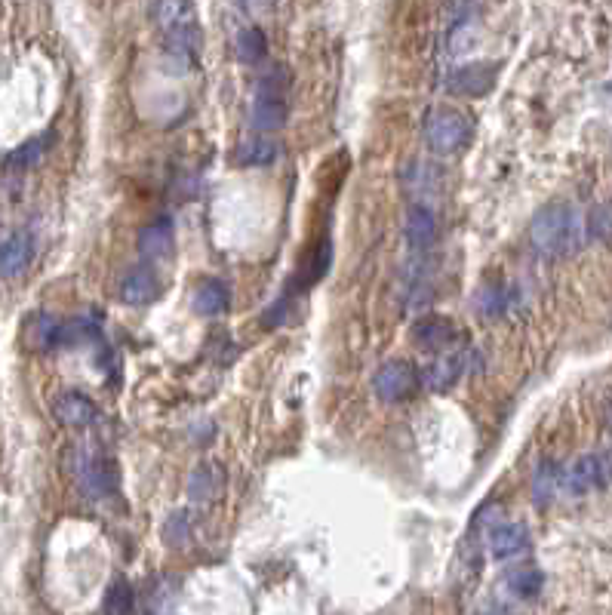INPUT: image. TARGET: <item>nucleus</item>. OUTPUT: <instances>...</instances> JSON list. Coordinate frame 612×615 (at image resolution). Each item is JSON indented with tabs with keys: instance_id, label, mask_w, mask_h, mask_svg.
Listing matches in <instances>:
<instances>
[{
	"instance_id": "1",
	"label": "nucleus",
	"mask_w": 612,
	"mask_h": 615,
	"mask_svg": "<svg viewBox=\"0 0 612 615\" xmlns=\"http://www.w3.org/2000/svg\"><path fill=\"white\" fill-rule=\"evenodd\" d=\"M529 243L533 250L557 259V256H569L582 243V216L576 207L569 203H548L542 207L529 225Z\"/></svg>"
},
{
	"instance_id": "2",
	"label": "nucleus",
	"mask_w": 612,
	"mask_h": 615,
	"mask_svg": "<svg viewBox=\"0 0 612 615\" xmlns=\"http://www.w3.org/2000/svg\"><path fill=\"white\" fill-rule=\"evenodd\" d=\"M287 84H290V74L283 68H271L259 80V93L250 105V123L256 133H274L287 123V114H290Z\"/></svg>"
},
{
	"instance_id": "3",
	"label": "nucleus",
	"mask_w": 612,
	"mask_h": 615,
	"mask_svg": "<svg viewBox=\"0 0 612 615\" xmlns=\"http://www.w3.org/2000/svg\"><path fill=\"white\" fill-rule=\"evenodd\" d=\"M471 117L459 108H434L425 117V142L434 154H456L471 142Z\"/></svg>"
},
{
	"instance_id": "4",
	"label": "nucleus",
	"mask_w": 612,
	"mask_h": 615,
	"mask_svg": "<svg viewBox=\"0 0 612 615\" xmlns=\"http://www.w3.org/2000/svg\"><path fill=\"white\" fill-rule=\"evenodd\" d=\"M74 480L87 499L99 502L114 492L117 468L105 453H99V449H80V453L74 456Z\"/></svg>"
},
{
	"instance_id": "5",
	"label": "nucleus",
	"mask_w": 612,
	"mask_h": 615,
	"mask_svg": "<svg viewBox=\"0 0 612 615\" xmlns=\"http://www.w3.org/2000/svg\"><path fill=\"white\" fill-rule=\"evenodd\" d=\"M416 388H419V373H416V366L406 360H388L373 376V391L385 403H400L406 397H413Z\"/></svg>"
},
{
	"instance_id": "6",
	"label": "nucleus",
	"mask_w": 612,
	"mask_h": 615,
	"mask_svg": "<svg viewBox=\"0 0 612 615\" xmlns=\"http://www.w3.org/2000/svg\"><path fill=\"white\" fill-rule=\"evenodd\" d=\"M471 363H480V357L477 354H459V351L440 354L419 373V385H425L428 391H446L465 376V369Z\"/></svg>"
},
{
	"instance_id": "7",
	"label": "nucleus",
	"mask_w": 612,
	"mask_h": 615,
	"mask_svg": "<svg viewBox=\"0 0 612 615\" xmlns=\"http://www.w3.org/2000/svg\"><path fill=\"white\" fill-rule=\"evenodd\" d=\"M489 557L499 563H511L529 551V529L523 523H499L493 532L486 536Z\"/></svg>"
},
{
	"instance_id": "8",
	"label": "nucleus",
	"mask_w": 612,
	"mask_h": 615,
	"mask_svg": "<svg viewBox=\"0 0 612 615\" xmlns=\"http://www.w3.org/2000/svg\"><path fill=\"white\" fill-rule=\"evenodd\" d=\"M34 259V234L16 231L0 243V280H16L28 271Z\"/></svg>"
},
{
	"instance_id": "9",
	"label": "nucleus",
	"mask_w": 612,
	"mask_h": 615,
	"mask_svg": "<svg viewBox=\"0 0 612 615\" xmlns=\"http://www.w3.org/2000/svg\"><path fill=\"white\" fill-rule=\"evenodd\" d=\"M496 77H499V65L493 62H471L453 71L450 77V90L459 96H486L489 90L496 87Z\"/></svg>"
},
{
	"instance_id": "10",
	"label": "nucleus",
	"mask_w": 612,
	"mask_h": 615,
	"mask_svg": "<svg viewBox=\"0 0 612 615\" xmlns=\"http://www.w3.org/2000/svg\"><path fill=\"white\" fill-rule=\"evenodd\" d=\"M53 416L65 428H87L99 419V406L87 394L65 391L53 400Z\"/></svg>"
},
{
	"instance_id": "11",
	"label": "nucleus",
	"mask_w": 612,
	"mask_h": 615,
	"mask_svg": "<svg viewBox=\"0 0 612 615\" xmlns=\"http://www.w3.org/2000/svg\"><path fill=\"white\" fill-rule=\"evenodd\" d=\"M403 234H406V243H410L416 253L431 250V246L437 243V237H440V222H437L434 210L425 207V203H416V207H410V213H406Z\"/></svg>"
},
{
	"instance_id": "12",
	"label": "nucleus",
	"mask_w": 612,
	"mask_h": 615,
	"mask_svg": "<svg viewBox=\"0 0 612 615\" xmlns=\"http://www.w3.org/2000/svg\"><path fill=\"white\" fill-rule=\"evenodd\" d=\"M606 480L609 474H606L603 456H582L563 471V486L573 492V496H585V492L603 486Z\"/></svg>"
},
{
	"instance_id": "13",
	"label": "nucleus",
	"mask_w": 612,
	"mask_h": 615,
	"mask_svg": "<svg viewBox=\"0 0 612 615\" xmlns=\"http://www.w3.org/2000/svg\"><path fill=\"white\" fill-rule=\"evenodd\" d=\"M456 323L450 317H443V314H428L422 317L419 323H413V339L416 345L428 348V351H440L446 345H453L456 339Z\"/></svg>"
},
{
	"instance_id": "14",
	"label": "nucleus",
	"mask_w": 612,
	"mask_h": 615,
	"mask_svg": "<svg viewBox=\"0 0 612 615\" xmlns=\"http://www.w3.org/2000/svg\"><path fill=\"white\" fill-rule=\"evenodd\" d=\"M225 489V471L219 462H200L188 477V496L194 502H213Z\"/></svg>"
},
{
	"instance_id": "15",
	"label": "nucleus",
	"mask_w": 612,
	"mask_h": 615,
	"mask_svg": "<svg viewBox=\"0 0 612 615\" xmlns=\"http://www.w3.org/2000/svg\"><path fill=\"white\" fill-rule=\"evenodd\" d=\"M160 293V280L151 268H133L120 280V299L127 305H151Z\"/></svg>"
},
{
	"instance_id": "16",
	"label": "nucleus",
	"mask_w": 612,
	"mask_h": 615,
	"mask_svg": "<svg viewBox=\"0 0 612 615\" xmlns=\"http://www.w3.org/2000/svg\"><path fill=\"white\" fill-rule=\"evenodd\" d=\"M176 246V231L170 219H157L139 231V253L145 259H167Z\"/></svg>"
},
{
	"instance_id": "17",
	"label": "nucleus",
	"mask_w": 612,
	"mask_h": 615,
	"mask_svg": "<svg viewBox=\"0 0 612 615\" xmlns=\"http://www.w3.org/2000/svg\"><path fill=\"white\" fill-rule=\"evenodd\" d=\"M505 591L517 600H533L539 597L542 585H545V576H542V569L533 566V563H520V566H511L505 572V579H502Z\"/></svg>"
},
{
	"instance_id": "18",
	"label": "nucleus",
	"mask_w": 612,
	"mask_h": 615,
	"mask_svg": "<svg viewBox=\"0 0 612 615\" xmlns=\"http://www.w3.org/2000/svg\"><path fill=\"white\" fill-rule=\"evenodd\" d=\"M22 336H25V345L31 351H50L59 345V320L50 314H31L25 320Z\"/></svg>"
},
{
	"instance_id": "19",
	"label": "nucleus",
	"mask_w": 612,
	"mask_h": 615,
	"mask_svg": "<svg viewBox=\"0 0 612 615\" xmlns=\"http://www.w3.org/2000/svg\"><path fill=\"white\" fill-rule=\"evenodd\" d=\"M228 305H231V293L219 280H207L194 290V311L200 317H219L228 311Z\"/></svg>"
},
{
	"instance_id": "20",
	"label": "nucleus",
	"mask_w": 612,
	"mask_h": 615,
	"mask_svg": "<svg viewBox=\"0 0 612 615\" xmlns=\"http://www.w3.org/2000/svg\"><path fill=\"white\" fill-rule=\"evenodd\" d=\"M99 326L102 320L93 314H77L65 323H59V345L74 348V345H84L90 339H99Z\"/></svg>"
},
{
	"instance_id": "21",
	"label": "nucleus",
	"mask_w": 612,
	"mask_h": 615,
	"mask_svg": "<svg viewBox=\"0 0 612 615\" xmlns=\"http://www.w3.org/2000/svg\"><path fill=\"white\" fill-rule=\"evenodd\" d=\"M167 37V53L176 59V62H182V65H194V56H197V44H200V34H197V28H194V22L191 25H185V28H179V31H170V34H163Z\"/></svg>"
},
{
	"instance_id": "22",
	"label": "nucleus",
	"mask_w": 612,
	"mask_h": 615,
	"mask_svg": "<svg viewBox=\"0 0 612 615\" xmlns=\"http://www.w3.org/2000/svg\"><path fill=\"white\" fill-rule=\"evenodd\" d=\"M560 486H563V471L554 462H542L533 474V499H536V505H548L557 496Z\"/></svg>"
},
{
	"instance_id": "23",
	"label": "nucleus",
	"mask_w": 612,
	"mask_h": 615,
	"mask_svg": "<svg viewBox=\"0 0 612 615\" xmlns=\"http://www.w3.org/2000/svg\"><path fill=\"white\" fill-rule=\"evenodd\" d=\"M234 160L240 167H268L277 160V145L268 139H250L234 151Z\"/></svg>"
},
{
	"instance_id": "24",
	"label": "nucleus",
	"mask_w": 612,
	"mask_h": 615,
	"mask_svg": "<svg viewBox=\"0 0 612 615\" xmlns=\"http://www.w3.org/2000/svg\"><path fill=\"white\" fill-rule=\"evenodd\" d=\"M265 44L268 40H265L262 28H243L234 40V56L247 65H256L265 59Z\"/></svg>"
},
{
	"instance_id": "25",
	"label": "nucleus",
	"mask_w": 612,
	"mask_h": 615,
	"mask_svg": "<svg viewBox=\"0 0 612 615\" xmlns=\"http://www.w3.org/2000/svg\"><path fill=\"white\" fill-rule=\"evenodd\" d=\"M151 16L163 28V34H170V31H179V28L191 25L194 7L191 4H154Z\"/></svg>"
},
{
	"instance_id": "26",
	"label": "nucleus",
	"mask_w": 612,
	"mask_h": 615,
	"mask_svg": "<svg viewBox=\"0 0 612 615\" xmlns=\"http://www.w3.org/2000/svg\"><path fill=\"white\" fill-rule=\"evenodd\" d=\"M194 511H176L167 517V523H163V539H167V545L173 548H182L188 545L191 539V532H194Z\"/></svg>"
},
{
	"instance_id": "27",
	"label": "nucleus",
	"mask_w": 612,
	"mask_h": 615,
	"mask_svg": "<svg viewBox=\"0 0 612 615\" xmlns=\"http://www.w3.org/2000/svg\"><path fill=\"white\" fill-rule=\"evenodd\" d=\"M133 612H136V594H133V588H130L124 579L111 582L108 597H105V615H133Z\"/></svg>"
},
{
	"instance_id": "28",
	"label": "nucleus",
	"mask_w": 612,
	"mask_h": 615,
	"mask_svg": "<svg viewBox=\"0 0 612 615\" xmlns=\"http://www.w3.org/2000/svg\"><path fill=\"white\" fill-rule=\"evenodd\" d=\"M474 308L483 314V317H502L508 311V293L499 290V286H483L474 299Z\"/></svg>"
},
{
	"instance_id": "29",
	"label": "nucleus",
	"mask_w": 612,
	"mask_h": 615,
	"mask_svg": "<svg viewBox=\"0 0 612 615\" xmlns=\"http://www.w3.org/2000/svg\"><path fill=\"white\" fill-rule=\"evenodd\" d=\"M40 154H44V139H31L7 157V167L10 170H31L34 163L40 160Z\"/></svg>"
},
{
	"instance_id": "30",
	"label": "nucleus",
	"mask_w": 612,
	"mask_h": 615,
	"mask_svg": "<svg viewBox=\"0 0 612 615\" xmlns=\"http://www.w3.org/2000/svg\"><path fill=\"white\" fill-rule=\"evenodd\" d=\"M588 237H594V240H600V237H606L609 231H612V207H597L591 216H588Z\"/></svg>"
}]
</instances>
